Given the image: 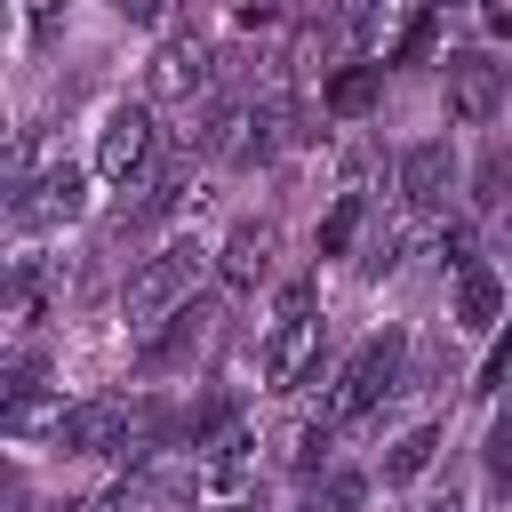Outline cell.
<instances>
[{"mask_svg": "<svg viewBox=\"0 0 512 512\" xmlns=\"http://www.w3.org/2000/svg\"><path fill=\"white\" fill-rule=\"evenodd\" d=\"M504 256H512V240H504Z\"/></svg>", "mask_w": 512, "mask_h": 512, "instance_id": "cell-29", "label": "cell"}, {"mask_svg": "<svg viewBox=\"0 0 512 512\" xmlns=\"http://www.w3.org/2000/svg\"><path fill=\"white\" fill-rule=\"evenodd\" d=\"M432 456H440V424H408V432L384 448L376 480H384V488H408V480H424V472H432Z\"/></svg>", "mask_w": 512, "mask_h": 512, "instance_id": "cell-13", "label": "cell"}, {"mask_svg": "<svg viewBox=\"0 0 512 512\" xmlns=\"http://www.w3.org/2000/svg\"><path fill=\"white\" fill-rule=\"evenodd\" d=\"M408 240H416V216H400V224H368V232H360V256H352V272H360V280H384V272L400 264V248H408Z\"/></svg>", "mask_w": 512, "mask_h": 512, "instance_id": "cell-16", "label": "cell"}, {"mask_svg": "<svg viewBox=\"0 0 512 512\" xmlns=\"http://www.w3.org/2000/svg\"><path fill=\"white\" fill-rule=\"evenodd\" d=\"M376 104H384V64H368V56L320 80V112H328V120H368Z\"/></svg>", "mask_w": 512, "mask_h": 512, "instance_id": "cell-11", "label": "cell"}, {"mask_svg": "<svg viewBox=\"0 0 512 512\" xmlns=\"http://www.w3.org/2000/svg\"><path fill=\"white\" fill-rule=\"evenodd\" d=\"M360 232H368V192H336V208L320 216L312 248H320V256H352V248H360Z\"/></svg>", "mask_w": 512, "mask_h": 512, "instance_id": "cell-15", "label": "cell"}, {"mask_svg": "<svg viewBox=\"0 0 512 512\" xmlns=\"http://www.w3.org/2000/svg\"><path fill=\"white\" fill-rule=\"evenodd\" d=\"M312 360H320V320H312V312H280L272 336H264V384L288 392V384L312 376Z\"/></svg>", "mask_w": 512, "mask_h": 512, "instance_id": "cell-10", "label": "cell"}, {"mask_svg": "<svg viewBox=\"0 0 512 512\" xmlns=\"http://www.w3.org/2000/svg\"><path fill=\"white\" fill-rule=\"evenodd\" d=\"M112 8H120V16H128V24H152V16H160V8H168V0H112Z\"/></svg>", "mask_w": 512, "mask_h": 512, "instance_id": "cell-25", "label": "cell"}, {"mask_svg": "<svg viewBox=\"0 0 512 512\" xmlns=\"http://www.w3.org/2000/svg\"><path fill=\"white\" fill-rule=\"evenodd\" d=\"M192 472H200V488L232 496V488L256 472V440H248L240 424H224V432H208V440H200V464H192Z\"/></svg>", "mask_w": 512, "mask_h": 512, "instance_id": "cell-12", "label": "cell"}, {"mask_svg": "<svg viewBox=\"0 0 512 512\" xmlns=\"http://www.w3.org/2000/svg\"><path fill=\"white\" fill-rule=\"evenodd\" d=\"M480 384H488V392H504V384H512V328H504V344L488 352V376H480Z\"/></svg>", "mask_w": 512, "mask_h": 512, "instance_id": "cell-24", "label": "cell"}, {"mask_svg": "<svg viewBox=\"0 0 512 512\" xmlns=\"http://www.w3.org/2000/svg\"><path fill=\"white\" fill-rule=\"evenodd\" d=\"M424 48H432V16H408V32H400V48H392L384 64H416Z\"/></svg>", "mask_w": 512, "mask_h": 512, "instance_id": "cell-22", "label": "cell"}, {"mask_svg": "<svg viewBox=\"0 0 512 512\" xmlns=\"http://www.w3.org/2000/svg\"><path fill=\"white\" fill-rule=\"evenodd\" d=\"M504 320V280L488 272V264H472L464 280H456V328H472V336H488Z\"/></svg>", "mask_w": 512, "mask_h": 512, "instance_id": "cell-14", "label": "cell"}, {"mask_svg": "<svg viewBox=\"0 0 512 512\" xmlns=\"http://www.w3.org/2000/svg\"><path fill=\"white\" fill-rule=\"evenodd\" d=\"M360 504H368V472H360V464L312 472V512H360Z\"/></svg>", "mask_w": 512, "mask_h": 512, "instance_id": "cell-18", "label": "cell"}, {"mask_svg": "<svg viewBox=\"0 0 512 512\" xmlns=\"http://www.w3.org/2000/svg\"><path fill=\"white\" fill-rule=\"evenodd\" d=\"M440 104H448L456 128H488V120L512 104V64H496L488 48L448 56V72H440Z\"/></svg>", "mask_w": 512, "mask_h": 512, "instance_id": "cell-3", "label": "cell"}, {"mask_svg": "<svg viewBox=\"0 0 512 512\" xmlns=\"http://www.w3.org/2000/svg\"><path fill=\"white\" fill-rule=\"evenodd\" d=\"M128 416H136V400H120V392L72 400L56 424V448L64 456H128Z\"/></svg>", "mask_w": 512, "mask_h": 512, "instance_id": "cell-8", "label": "cell"}, {"mask_svg": "<svg viewBox=\"0 0 512 512\" xmlns=\"http://www.w3.org/2000/svg\"><path fill=\"white\" fill-rule=\"evenodd\" d=\"M208 88H216V48L200 32H168L144 64V96L152 104H200Z\"/></svg>", "mask_w": 512, "mask_h": 512, "instance_id": "cell-4", "label": "cell"}, {"mask_svg": "<svg viewBox=\"0 0 512 512\" xmlns=\"http://www.w3.org/2000/svg\"><path fill=\"white\" fill-rule=\"evenodd\" d=\"M272 264H280V224H272V216H240V224L224 232V248H216L224 288H264Z\"/></svg>", "mask_w": 512, "mask_h": 512, "instance_id": "cell-9", "label": "cell"}, {"mask_svg": "<svg viewBox=\"0 0 512 512\" xmlns=\"http://www.w3.org/2000/svg\"><path fill=\"white\" fill-rule=\"evenodd\" d=\"M408 512H464L456 496H424V504H408Z\"/></svg>", "mask_w": 512, "mask_h": 512, "instance_id": "cell-26", "label": "cell"}, {"mask_svg": "<svg viewBox=\"0 0 512 512\" xmlns=\"http://www.w3.org/2000/svg\"><path fill=\"white\" fill-rule=\"evenodd\" d=\"M392 184H400V216L432 224V216H448V192L464 184V168H456V152H448L440 136H424V144H408V152H400Z\"/></svg>", "mask_w": 512, "mask_h": 512, "instance_id": "cell-6", "label": "cell"}, {"mask_svg": "<svg viewBox=\"0 0 512 512\" xmlns=\"http://www.w3.org/2000/svg\"><path fill=\"white\" fill-rule=\"evenodd\" d=\"M488 24H496V32H512V8H504V0H488Z\"/></svg>", "mask_w": 512, "mask_h": 512, "instance_id": "cell-27", "label": "cell"}, {"mask_svg": "<svg viewBox=\"0 0 512 512\" xmlns=\"http://www.w3.org/2000/svg\"><path fill=\"white\" fill-rule=\"evenodd\" d=\"M152 504V480L144 472H128V480H112V488H96L88 504H72V512H144Z\"/></svg>", "mask_w": 512, "mask_h": 512, "instance_id": "cell-19", "label": "cell"}, {"mask_svg": "<svg viewBox=\"0 0 512 512\" xmlns=\"http://www.w3.org/2000/svg\"><path fill=\"white\" fill-rule=\"evenodd\" d=\"M216 512H264V504H256V496H232V504H216Z\"/></svg>", "mask_w": 512, "mask_h": 512, "instance_id": "cell-28", "label": "cell"}, {"mask_svg": "<svg viewBox=\"0 0 512 512\" xmlns=\"http://www.w3.org/2000/svg\"><path fill=\"white\" fill-rule=\"evenodd\" d=\"M88 208V176L56 152V160H40L24 184H16V200H8V216H16V232H48V224H72Z\"/></svg>", "mask_w": 512, "mask_h": 512, "instance_id": "cell-5", "label": "cell"}, {"mask_svg": "<svg viewBox=\"0 0 512 512\" xmlns=\"http://www.w3.org/2000/svg\"><path fill=\"white\" fill-rule=\"evenodd\" d=\"M432 256H440V272H472L480 264V248H472V224H440V240H432Z\"/></svg>", "mask_w": 512, "mask_h": 512, "instance_id": "cell-20", "label": "cell"}, {"mask_svg": "<svg viewBox=\"0 0 512 512\" xmlns=\"http://www.w3.org/2000/svg\"><path fill=\"white\" fill-rule=\"evenodd\" d=\"M304 512H312V504H304Z\"/></svg>", "mask_w": 512, "mask_h": 512, "instance_id": "cell-30", "label": "cell"}, {"mask_svg": "<svg viewBox=\"0 0 512 512\" xmlns=\"http://www.w3.org/2000/svg\"><path fill=\"white\" fill-rule=\"evenodd\" d=\"M464 184H472V208H480V216H512V152H504V144H488Z\"/></svg>", "mask_w": 512, "mask_h": 512, "instance_id": "cell-17", "label": "cell"}, {"mask_svg": "<svg viewBox=\"0 0 512 512\" xmlns=\"http://www.w3.org/2000/svg\"><path fill=\"white\" fill-rule=\"evenodd\" d=\"M24 24H32V40H56V24H64V0H24Z\"/></svg>", "mask_w": 512, "mask_h": 512, "instance_id": "cell-23", "label": "cell"}, {"mask_svg": "<svg viewBox=\"0 0 512 512\" xmlns=\"http://www.w3.org/2000/svg\"><path fill=\"white\" fill-rule=\"evenodd\" d=\"M152 112L144 104H112L104 112V128H96V176L104 184H136V176H152Z\"/></svg>", "mask_w": 512, "mask_h": 512, "instance_id": "cell-7", "label": "cell"}, {"mask_svg": "<svg viewBox=\"0 0 512 512\" xmlns=\"http://www.w3.org/2000/svg\"><path fill=\"white\" fill-rule=\"evenodd\" d=\"M200 256H208V248H192V240H168L160 256H144V264L128 272V288H120V312H128L136 328L168 320V312L192 296V280H200Z\"/></svg>", "mask_w": 512, "mask_h": 512, "instance_id": "cell-2", "label": "cell"}, {"mask_svg": "<svg viewBox=\"0 0 512 512\" xmlns=\"http://www.w3.org/2000/svg\"><path fill=\"white\" fill-rule=\"evenodd\" d=\"M400 384H408V336H400V328H376V336L336 368V384L320 392V416H328L336 432H344V424H368Z\"/></svg>", "mask_w": 512, "mask_h": 512, "instance_id": "cell-1", "label": "cell"}, {"mask_svg": "<svg viewBox=\"0 0 512 512\" xmlns=\"http://www.w3.org/2000/svg\"><path fill=\"white\" fill-rule=\"evenodd\" d=\"M480 464H488V480H496V488L512 496V408H504V416L488 424V448H480Z\"/></svg>", "mask_w": 512, "mask_h": 512, "instance_id": "cell-21", "label": "cell"}]
</instances>
